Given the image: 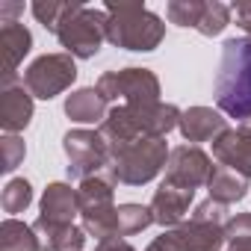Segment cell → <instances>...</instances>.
<instances>
[{
    "label": "cell",
    "instance_id": "obj_28",
    "mask_svg": "<svg viewBox=\"0 0 251 251\" xmlns=\"http://www.w3.org/2000/svg\"><path fill=\"white\" fill-rule=\"evenodd\" d=\"M251 239V213H236L225 225V242H242Z\"/></svg>",
    "mask_w": 251,
    "mask_h": 251
},
{
    "label": "cell",
    "instance_id": "obj_3",
    "mask_svg": "<svg viewBox=\"0 0 251 251\" xmlns=\"http://www.w3.org/2000/svg\"><path fill=\"white\" fill-rule=\"evenodd\" d=\"M77 204H80V219H83V230L89 236H95L98 242L118 236V225H115V180L100 172L95 177H86L77 189Z\"/></svg>",
    "mask_w": 251,
    "mask_h": 251
},
{
    "label": "cell",
    "instance_id": "obj_13",
    "mask_svg": "<svg viewBox=\"0 0 251 251\" xmlns=\"http://www.w3.org/2000/svg\"><path fill=\"white\" fill-rule=\"evenodd\" d=\"M192 201H195V192L192 189H177V186L160 183V189L154 192V198H151L148 207H151L157 225L177 227V225H183V216H186V210H189Z\"/></svg>",
    "mask_w": 251,
    "mask_h": 251
},
{
    "label": "cell",
    "instance_id": "obj_14",
    "mask_svg": "<svg viewBox=\"0 0 251 251\" xmlns=\"http://www.w3.org/2000/svg\"><path fill=\"white\" fill-rule=\"evenodd\" d=\"M33 48V33L12 21V24H3L0 27V50H3V86L6 83H15V71L18 65L24 62V56L30 53Z\"/></svg>",
    "mask_w": 251,
    "mask_h": 251
},
{
    "label": "cell",
    "instance_id": "obj_25",
    "mask_svg": "<svg viewBox=\"0 0 251 251\" xmlns=\"http://www.w3.org/2000/svg\"><path fill=\"white\" fill-rule=\"evenodd\" d=\"M230 24V9L225 6V3H207V9H204V15H201V24H198V33L201 36H207V39H213V36H219L225 27Z\"/></svg>",
    "mask_w": 251,
    "mask_h": 251
},
{
    "label": "cell",
    "instance_id": "obj_1",
    "mask_svg": "<svg viewBox=\"0 0 251 251\" xmlns=\"http://www.w3.org/2000/svg\"><path fill=\"white\" fill-rule=\"evenodd\" d=\"M216 106L222 115L251 127V36L225 42L216 74Z\"/></svg>",
    "mask_w": 251,
    "mask_h": 251
},
{
    "label": "cell",
    "instance_id": "obj_15",
    "mask_svg": "<svg viewBox=\"0 0 251 251\" xmlns=\"http://www.w3.org/2000/svg\"><path fill=\"white\" fill-rule=\"evenodd\" d=\"M33 230L39 236L42 251H83L86 245V230L77 225H59V222H48V219H36Z\"/></svg>",
    "mask_w": 251,
    "mask_h": 251
},
{
    "label": "cell",
    "instance_id": "obj_4",
    "mask_svg": "<svg viewBox=\"0 0 251 251\" xmlns=\"http://www.w3.org/2000/svg\"><path fill=\"white\" fill-rule=\"evenodd\" d=\"M169 145L166 139H145V142H136L130 148H124L118 154L109 157V166L103 169L115 183H124V186H142V183H151L169 163Z\"/></svg>",
    "mask_w": 251,
    "mask_h": 251
},
{
    "label": "cell",
    "instance_id": "obj_6",
    "mask_svg": "<svg viewBox=\"0 0 251 251\" xmlns=\"http://www.w3.org/2000/svg\"><path fill=\"white\" fill-rule=\"evenodd\" d=\"M98 92L106 100H124L127 106H148L160 100V80L151 68H121L98 77Z\"/></svg>",
    "mask_w": 251,
    "mask_h": 251
},
{
    "label": "cell",
    "instance_id": "obj_17",
    "mask_svg": "<svg viewBox=\"0 0 251 251\" xmlns=\"http://www.w3.org/2000/svg\"><path fill=\"white\" fill-rule=\"evenodd\" d=\"M65 115L77 124H95L106 118V98L98 92V86L92 89H77L65 98Z\"/></svg>",
    "mask_w": 251,
    "mask_h": 251
},
{
    "label": "cell",
    "instance_id": "obj_20",
    "mask_svg": "<svg viewBox=\"0 0 251 251\" xmlns=\"http://www.w3.org/2000/svg\"><path fill=\"white\" fill-rule=\"evenodd\" d=\"M0 251H42L33 225H24L18 219H3V225H0Z\"/></svg>",
    "mask_w": 251,
    "mask_h": 251
},
{
    "label": "cell",
    "instance_id": "obj_26",
    "mask_svg": "<svg viewBox=\"0 0 251 251\" xmlns=\"http://www.w3.org/2000/svg\"><path fill=\"white\" fill-rule=\"evenodd\" d=\"M0 151H3V169L6 175L9 172H15L21 163H24V157H27V148H24V139L21 136H15V133H6L3 139H0Z\"/></svg>",
    "mask_w": 251,
    "mask_h": 251
},
{
    "label": "cell",
    "instance_id": "obj_18",
    "mask_svg": "<svg viewBox=\"0 0 251 251\" xmlns=\"http://www.w3.org/2000/svg\"><path fill=\"white\" fill-rule=\"evenodd\" d=\"M207 192H210L213 201H219L225 207L227 204H236V201H242L248 195V177L236 175L227 166H213L210 180H207Z\"/></svg>",
    "mask_w": 251,
    "mask_h": 251
},
{
    "label": "cell",
    "instance_id": "obj_27",
    "mask_svg": "<svg viewBox=\"0 0 251 251\" xmlns=\"http://www.w3.org/2000/svg\"><path fill=\"white\" fill-rule=\"evenodd\" d=\"M192 222H207V225H222L225 227L227 225V207L219 204V201H213V198H207V201H201L195 207Z\"/></svg>",
    "mask_w": 251,
    "mask_h": 251
},
{
    "label": "cell",
    "instance_id": "obj_30",
    "mask_svg": "<svg viewBox=\"0 0 251 251\" xmlns=\"http://www.w3.org/2000/svg\"><path fill=\"white\" fill-rule=\"evenodd\" d=\"M98 251H136L127 239H121V236H112V239H103L98 242Z\"/></svg>",
    "mask_w": 251,
    "mask_h": 251
},
{
    "label": "cell",
    "instance_id": "obj_23",
    "mask_svg": "<svg viewBox=\"0 0 251 251\" xmlns=\"http://www.w3.org/2000/svg\"><path fill=\"white\" fill-rule=\"evenodd\" d=\"M204 9H207L204 0H172V3L166 6V15H169V21L177 24V27H192V30H198Z\"/></svg>",
    "mask_w": 251,
    "mask_h": 251
},
{
    "label": "cell",
    "instance_id": "obj_10",
    "mask_svg": "<svg viewBox=\"0 0 251 251\" xmlns=\"http://www.w3.org/2000/svg\"><path fill=\"white\" fill-rule=\"evenodd\" d=\"M213 157L219 166L233 169L242 177H251V127H227L216 142H213Z\"/></svg>",
    "mask_w": 251,
    "mask_h": 251
},
{
    "label": "cell",
    "instance_id": "obj_9",
    "mask_svg": "<svg viewBox=\"0 0 251 251\" xmlns=\"http://www.w3.org/2000/svg\"><path fill=\"white\" fill-rule=\"evenodd\" d=\"M210 172H213V160L198 145H180V148H172V154H169L163 183L195 192L198 186H207Z\"/></svg>",
    "mask_w": 251,
    "mask_h": 251
},
{
    "label": "cell",
    "instance_id": "obj_31",
    "mask_svg": "<svg viewBox=\"0 0 251 251\" xmlns=\"http://www.w3.org/2000/svg\"><path fill=\"white\" fill-rule=\"evenodd\" d=\"M233 15H236V24L251 36V3H239V6H233Z\"/></svg>",
    "mask_w": 251,
    "mask_h": 251
},
{
    "label": "cell",
    "instance_id": "obj_7",
    "mask_svg": "<svg viewBox=\"0 0 251 251\" xmlns=\"http://www.w3.org/2000/svg\"><path fill=\"white\" fill-rule=\"evenodd\" d=\"M62 151L68 157V177L80 183L86 177L100 175L109 166V148L100 130H68L62 136Z\"/></svg>",
    "mask_w": 251,
    "mask_h": 251
},
{
    "label": "cell",
    "instance_id": "obj_29",
    "mask_svg": "<svg viewBox=\"0 0 251 251\" xmlns=\"http://www.w3.org/2000/svg\"><path fill=\"white\" fill-rule=\"evenodd\" d=\"M145 251H183V242L177 236V230H166L163 236H157Z\"/></svg>",
    "mask_w": 251,
    "mask_h": 251
},
{
    "label": "cell",
    "instance_id": "obj_22",
    "mask_svg": "<svg viewBox=\"0 0 251 251\" xmlns=\"http://www.w3.org/2000/svg\"><path fill=\"white\" fill-rule=\"evenodd\" d=\"M74 6H77V3H59V0H36L30 9H33L36 21H39L45 30L56 33V27H59V24L74 12Z\"/></svg>",
    "mask_w": 251,
    "mask_h": 251
},
{
    "label": "cell",
    "instance_id": "obj_11",
    "mask_svg": "<svg viewBox=\"0 0 251 251\" xmlns=\"http://www.w3.org/2000/svg\"><path fill=\"white\" fill-rule=\"evenodd\" d=\"M177 130L186 142H216L227 130V118L213 106H189L180 115Z\"/></svg>",
    "mask_w": 251,
    "mask_h": 251
},
{
    "label": "cell",
    "instance_id": "obj_32",
    "mask_svg": "<svg viewBox=\"0 0 251 251\" xmlns=\"http://www.w3.org/2000/svg\"><path fill=\"white\" fill-rule=\"evenodd\" d=\"M24 6L21 3H0V24H12L15 15H21Z\"/></svg>",
    "mask_w": 251,
    "mask_h": 251
},
{
    "label": "cell",
    "instance_id": "obj_5",
    "mask_svg": "<svg viewBox=\"0 0 251 251\" xmlns=\"http://www.w3.org/2000/svg\"><path fill=\"white\" fill-rule=\"evenodd\" d=\"M53 36L59 39L65 53H71L74 59H92L106 39V12L77 3L74 12L56 27Z\"/></svg>",
    "mask_w": 251,
    "mask_h": 251
},
{
    "label": "cell",
    "instance_id": "obj_8",
    "mask_svg": "<svg viewBox=\"0 0 251 251\" xmlns=\"http://www.w3.org/2000/svg\"><path fill=\"white\" fill-rule=\"evenodd\" d=\"M74 80H77V65L71 53H45L24 71V86L39 100L62 95L65 89H71Z\"/></svg>",
    "mask_w": 251,
    "mask_h": 251
},
{
    "label": "cell",
    "instance_id": "obj_33",
    "mask_svg": "<svg viewBox=\"0 0 251 251\" xmlns=\"http://www.w3.org/2000/svg\"><path fill=\"white\" fill-rule=\"evenodd\" d=\"M227 251H251V239H242V242H227Z\"/></svg>",
    "mask_w": 251,
    "mask_h": 251
},
{
    "label": "cell",
    "instance_id": "obj_12",
    "mask_svg": "<svg viewBox=\"0 0 251 251\" xmlns=\"http://www.w3.org/2000/svg\"><path fill=\"white\" fill-rule=\"evenodd\" d=\"M33 118V95L21 83H6L0 89V127L3 133H21Z\"/></svg>",
    "mask_w": 251,
    "mask_h": 251
},
{
    "label": "cell",
    "instance_id": "obj_21",
    "mask_svg": "<svg viewBox=\"0 0 251 251\" xmlns=\"http://www.w3.org/2000/svg\"><path fill=\"white\" fill-rule=\"evenodd\" d=\"M115 225H118V236H133L142 233L148 225H154V213L151 207L142 204H121L115 210Z\"/></svg>",
    "mask_w": 251,
    "mask_h": 251
},
{
    "label": "cell",
    "instance_id": "obj_2",
    "mask_svg": "<svg viewBox=\"0 0 251 251\" xmlns=\"http://www.w3.org/2000/svg\"><path fill=\"white\" fill-rule=\"evenodd\" d=\"M103 12H106V42H112L115 48L148 53L160 48V42L166 39V24L160 21V15H154L142 3H115V0H109Z\"/></svg>",
    "mask_w": 251,
    "mask_h": 251
},
{
    "label": "cell",
    "instance_id": "obj_24",
    "mask_svg": "<svg viewBox=\"0 0 251 251\" xmlns=\"http://www.w3.org/2000/svg\"><path fill=\"white\" fill-rule=\"evenodd\" d=\"M30 201H33V186H30V180L15 177V180H9V183L3 186V198H0V204H3L6 213H24V210L30 207Z\"/></svg>",
    "mask_w": 251,
    "mask_h": 251
},
{
    "label": "cell",
    "instance_id": "obj_16",
    "mask_svg": "<svg viewBox=\"0 0 251 251\" xmlns=\"http://www.w3.org/2000/svg\"><path fill=\"white\" fill-rule=\"evenodd\" d=\"M80 213L77 204V189L68 183H50L42 195V219L59 222V225H74V216Z\"/></svg>",
    "mask_w": 251,
    "mask_h": 251
},
{
    "label": "cell",
    "instance_id": "obj_19",
    "mask_svg": "<svg viewBox=\"0 0 251 251\" xmlns=\"http://www.w3.org/2000/svg\"><path fill=\"white\" fill-rule=\"evenodd\" d=\"M183 251H219L225 245V227L222 225H207V222H183L175 227Z\"/></svg>",
    "mask_w": 251,
    "mask_h": 251
}]
</instances>
